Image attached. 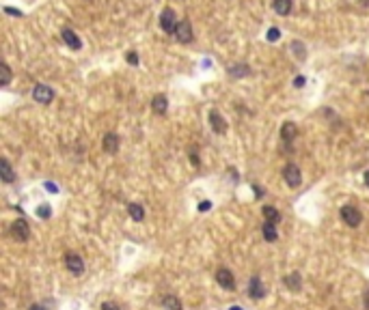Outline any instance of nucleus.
Listing matches in <instances>:
<instances>
[{
  "mask_svg": "<svg viewBox=\"0 0 369 310\" xmlns=\"http://www.w3.org/2000/svg\"><path fill=\"white\" fill-rule=\"evenodd\" d=\"M341 220L350 228H356L358 224L363 222V216H361V211H358L356 207H352V205H343L341 207Z\"/></svg>",
  "mask_w": 369,
  "mask_h": 310,
  "instance_id": "1",
  "label": "nucleus"
},
{
  "mask_svg": "<svg viewBox=\"0 0 369 310\" xmlns=\"http://www.w3.org/2000/svg\"><path fill=\"white\" fill-rule=\"evenodd\" d=\"M283 177H285V183L289 188H298L302 183V174H300V168L296 164H287L283 168Z\"/></svg>",
  "mask_w": 369,
  "mask_h": 310,
  "instance_id": "2",
  "label": "nucleus"
},
{
  "mask_svg": "<svg viewBox=\"0 0 369 310\" xmlns=\"http://www.w3.org/2000/svg\"><path fill=\"white\" fill-rule=\"evenodd\" d=\"M65 267H67L74 276H82L84 274V261L80 258V254H74V252L65 254Z\"/></svg>",
  "mask_w": 369,
  "mask_h": 310,
  "instance_id": "3",
  "label": "nucleus"
},
{
  "mask_svg": "<svg viewBox=\"0 0 369 310\" xmlns=\"http://www.w3.org/2000/svg\"><path fill=\"white\" fill-rule=\"evenodd\" d=\"M177 16H175V11L173 9H164L162 11V16H160V26H162V31L164 33H175V28H177Z\"/></svg>",
  "mask_w": 369,
  "mask_h": 310,
  "instance_id": "4",
  "label": "nucleus"
},
{
  "mask_svg": "<svg viewBox=\"0 0 369 310\" xmlns=\"http://www.w3.org/2000/svg\"><path fill=\"white\" fill-rule=\"evenodd\" d=\"M11 235L18 239L19 243L28 241V237H31V228H28L26 220H16V222L11 224Z\"/></svg>",
  "mask_w": 369,
  "mask_h": 310,
  "instance_id": "5",
  "label": "nucleus"
},
{
  "mask_svg": "<svg viewBox=\"0 0 369 310\" xmlns=\"http://www.w3.org/2000/svg\"><path fill=\"white\" fill-rule=\"evenodd\" d=\"M33 97L37 103H50L54 99V91L48 84H37V86L33 88Z\"/></svg>",
  "mask_w": 369,
  "mask_h": 310,
  "instance_id": "6",
  "label": "nucleus"
},
{
  "mask_svg": "<svg viewBox=\"0 0 369 310\" xmlns=\"http://www.w3.org/2000/svg\"><path fill=\"white\" fill-rule=\"evenodd\" d=\"M216 282L221 284L222 289H227V291H233V289H236V278H233V274L229 272L227 267H221L216 272Z\"/></svg>",
  "mask_w": 369,
  "mask_h": 310,
  "instance_id": "7",
  "label": "nucleus"
},
{
  "mask_svg": "<svg viewBox=\"0 0 369 310\" xmlns=\"http://www.w3.org/2000/svg\"><path fill=\"white\" fill-rule=\"evenodd\" d=\"M248 295H251L253 299H261L263 295H266V284L261 282V278L259 276L251 278V282H248Z\"/></svg>",
  "mask_w": 369,
  "mask_h": 310,
  "instance_id": "8",
  "label": "nucleus"
},
{
  "mask_svg": "<svg viewBox=\"0 0 369 310\" xmlns=\"http://www.w3.org/2000/svg\"><path fill=\"white\" fill-rule=\"evenodd\" d=\"M175 37L179 39L182 43H190L192 41V26H190V22H179L177 24V28H175Z\"/></svg>",
  "mask_w": 369,
  "mask_h": 310,
  "instance_id": "9",
  "label": "nucleus"
},
{
  "mask_svg": "<svg viewBox=\"0 0 369 310\" xmlns=\"http://www.w3.org/2000/svg\"><path fill=\"white\" fill-rule=\"evenodd\" d=\"M102 149L104 151H106L108 155H114L119 151V136L117 134H106V136H104V140H102Z\"/></svg>",
  "mask_w": 369,
  "mask_h": 310,
  "instance_id": "10",
  "label": "nucleus"
},
{
  "mask_svg": "<svg viewBox=\"0 0 369 310\" xmlns=\"http://www.w3.org/2000/svg\"><path fill=\"white\" fill-rule=\"evenodd\" d=\"M209 125H212V129L216 134H225L227 132V123H225V119L221 117L218 110H212V112H209Z\"/></svg>",
  "mask_w": 369,
  "mask_h": 310,
  "instance_id": "11",
  "label": "nucleus"
},
{
  "mask_svg": "<svg viewBox=\"0 0 369 310\" xmlns=\"http://www.w3.org/2000/svg\"><path fill=\"white\" fill-rule=\"evenodd\" d=\"M63 41H65V46H67L69 50H74V52H78V50L82 48V41H80V37H78L74 31H63Z\"/></svg>",
  "mask_w": 369,
  "mask_h": 310,
  "instance_id": "12",
  "label": "nucleus"
},
{
  "mask_svg": "<svg viewBox=\"0 0 369 310\" xmlns=\"http://www.w3.org/2000/svg\"><path fill=\"white\" fill-rule=\"evenodd\" d=\"M0 177H2L4 183H13L16 181V172H13L11 164H9V159H0Z\"/></svg>",
  "mask_w": 369,
  "mask_h": 310,
  "instance_id": "13",
  "label": "nucleus"
},
{
  "mask_svg": "<svg viewBox=\"0 0 369 310\" xmlns=\"http://www.w3.org/2000/svg\"><path fill=\"white\" fill-rule=\"evenodd\" d=\"M261 235H263V239H266L268 243H274L278 239V233H277V224L274 222H263V226H261Z\"/></svg>",
  "mask_w": 369,
  "mask_h": 310,
  "instance_id": "14",
  "label": "nucleus"
},
{
  "mask_svg": "<svg viewBox=\"0 0 369 310\" xmlns=\"http://www.w3.org/2000/svg\"><path fill=\"white\" fill-rule=\"evenodd\" d=\"M296 136H298L296 123H292V121L283 123V127H281V138H283V142H292V140L296 138Z\"/></svg>",
  "mask_w": 369,
  "mask_h": 310,
  "instance_id": "15",
  "label": "nucleus"
},
{
  "mask_svg": "<svg viewBox=\"0 0 369 310\" xmlns=\"http://www.w3.org/2000/svg\"><path fill=\"white\" fill-rule=\"evenodd\" d=\"M285 287L289 289V291H294V293H300L302 291V278H300V274H289V276H285Z\"/></svg>",
  "mask_w": 369,
  "mask_h": 310,
  "instance_id": "16",
  "label": "nucleus"
},
{
  "mask_svg": "<svg viewBox=\"0 0 369 310\" xmlns=\"http://www.w3.org/2000/svg\"><path fill=\"white\" fill-rule=\"evenodd\" d=\"M166 108H168V102H166V97H164V95H156V97L151 99V110L156 114H164V112H166Z\"/></svg>",
  "mask_w": 369,
  "mask_h": 310,
  "instance_id": "17",
  "label": "nucleus"
},
{
  "mask_svg": "<svg viewBox=\"0 0 369 310\" xmlns=\"http://www.w3.org/2000/svg\"><path fill=\"white\" fill-rule=\"evenodd\" d=\"M128 211H129V218H132L134 222H143V220H145V209H143V205H138V203L128 205Z\"/></svg>",
  "mask_w": 369,
  "mask_h": 310,
  "instance_id": "18",
  "label": "nucleus"
},
{
  "mask_svg": "<svg viewBox=\"0 0 369 310\" xmlns=\"http://www.w3.org/2000/svg\"><path fill=\"white\" fill-rule=\"evenodd\" d=\"M162 306H164V310H184L182 302H179V297H175V295H166V297L162 299Z\"/></svg>",
  "mask_w": 369,
  "mask_h": 310,
  "instance_id": "19",
  "label": "nucleus"
},
{
  "mask_svg": "<svg viewBox=\"0 0 369 310\" xmlns=\"http://www.w3.org/2000/svg\"><path fill=\"white\" fill-rule=\"evenodd\" d=\"M274 11L278 16H287L292 11V0H274Z\"/></svg>",
  "mask_w": 369,
  "mask_h": 310,
  "instance_id": "20",
  "label": "nucleus"
},
{
  "mask_svg": "<svg viewBox=\"0 0 369 310\" xmlns=\"http://www.w3.org/2000/svg\"><path fill=\"white\" fill-rule=\"evenodd\" d=\"M263 218H266L268 222H274V224H277L278 220H281V213H278V209H274V207H270V205H266V207H263Z\"/></svg>",
  "mask_w": 369,
  "mask_h": 310,
  "instance_id": "21",
  "label": "nucleus"
},
{
  "mask_svg": "<svg viewBox=\"0 0 369 310\" xmlns=\"http://www.w3.org/2000/svg\"><path fill=\"white\" fill-rule=\"evenodd\" d=\"M292 52L296 54L300 61H305L307 58V48H305V43L302 41H292Z\"/></svg>",
  "mask_w": 369,
  "mask_h": 310,
  "instance_id": "22",
  "label": "nucleus"
},
{
  "mask_svg": "<svg viewBox=\"0 0 369 310\" xmlns=\"http://www.w3.org/2000/svg\"><path fill=\"white\" fill-rule=\"evenodd\" d=\"M9 82H11V69H9L7 63H2V67H0V86H7Z\"/></svg>",
  "mask_w": 369,
  "mask_h": 310,
  "instance_id": "23",
  "label": "nucleus"
},
{
  "mask_svg": "<svg viewBox=\"0 0 369 310\" xmlns=\"http://www.w3.org/2000/svg\"><path fill=\"white\" fill-rule=\"evenodd\" d=\"M229 73H231V76H236V78H240V76H248V67L246 65H233L231 69H229Z\"/></svg>",
  "mask_w": 369,
  "mask_h": 310,
  "instance_id": "24",
  "label": "nucleus"
},
{
  "mask_svg": "<svg viewBox=\"0 0 369 310\" xmlns=\"http://www.w3.org/2000/svg\"><path fill=\"white\" fill-rule=\"evenodd\" d=\"M37 216H39V218H43V220L50 218V216H52V207H50V205H39Z\"/></svg>",
  "mask_w": 369,
  "mask_h": 310,
  "instance_id": "25",
  "label": "nucleus"
},
{
  "mask_svg": "<svg viewBox=\"0 0 369 310\" xmlns=\"http://www.w3.org/2000/svg\"><path fill=\"white\" fill-rule=\"evenodd\" d=\"M278 37H281L278 28H270V31H268V41H278Z\"/></svg>",
  "mask_w": 369,
  "mask_h": 310,
  "instance_id": "26",
  "label": "nucleus"
},
{
  "mask_svg": "<svg viewBox=\"0 0 369 310\" xmlns=\"http://www.w3.org/2000/svg\"><path fill=\"white\" fill-rule=\"evenodd\" d=\"M99 310H121V308H119L117 304H112V302H104V304H102V308H99Z\"/></svg>",
  "mask_w": 369,
  "mask_h": 310,
  "instance_id": "27",
  "label": "nucleus"
},
{
  "mask_svg": "<svg viewBox=\"0 0 369 310\" xmlns=\"http://www.w3.org/2000/svg\"><path fill=\"white\" fill-rule=\"evenodd\" d=\"M128 63L129 65H138V54L136 52H128Z\"/></svg>",
  "mask_w": 369,
  "mask_h": 310,
  "instance_id": "28",
  "label": "nucleus"
},
{
  "mask_svg": "<svg viewBox=\"0 0 369 310\" xmlns=\"http://www.w3.org/2000/svg\"><path fill=\"white\" fill-rule=\"evenodd\" d=\"M4 13H9V16H16V17H22V11H18V9H13V7H4Z\"/></svg>",
  "mask_w": 369,
  "mask_h": 310,
  "instance_id": "29",
  "label": "nucleus"
},
{
  "mask_svg": "<svg viewBox=\"0 0 369 310\" xmlns=\"http://www.w3.org/2000/svg\"><path fill=\"white\" fill-rule=\"evenodd\" d=\"M188 155H190V159H192V164H194V166H199V164H201V162H199V155H197V149H192V151H188Z\"/></svg>",
  "mask_w": 369,
  "mask_h": 310,
  "instance_id": "30",
  "label": "nucleus"
},
{
  "mask_svg": "<svg viewBox=\"0 0 369 310\" xmlns=\"http://www.w3.org/2000/svg\"><path fill=\"white\" fill-rule=\"evenodd\" d=\"M209 209H212V203H209V201H203L201 205H199V211H203V213L209 211Z\"/></svg>",
  "mask_w": 369,
  "mask_h": 310,
  "instance_id": "31",
  "label": "nucleus"
},
{
  "mask_svg": "<svg viewBox=\"0 0 369 310\" xmlns=\"http://www.w3.org/2000/svg\"><path fill=\"white\" fill-rule=\"evenodd\" d=\"M294 86H296V88H302V86H305V78H302V76H296V80H294Z\"/></svg>",
  "mask_w": 369,
  "mask_h": 310,
  "instance_id": "32",
  "label": "nucleus"
},
{
  "mask_svg": "<svg viewBox=\"0 0 369 310\" xmlns=\"http://www.w3.org/2000/svg\"><path fill=\"white\" fill-rule=\"evenodd\" d=\"M46 188H48V192H52V194H56V192H58V188L54 186V183H50V181L46 183Z\"/></svg>",
  "mask_w": 369,
  "mask_h": 310,
  "instance_id": "33",
  "label": "nucleus"
},
{
  "mask_svg": "<svg viewBox=\"0 0 369 310\" xmlns=\"http://www.w3.org/2000/svg\"><path fill=\"white\" fill-rule=\"evenodd\" d=\"M28 310H46V308H43V306H39V304H33V306L28 308Z\"/></svg>",
  "mask_w": 369,
  "mask_h": 310,
  "instance_id": "34",
  "label": "nucleus"
},
{
  "mask_svg": "<svg viewBox=\"0 0 369 310\" xmlns=\"http://www.w3.org/2000/svg\"><path fill=\"white\" fill-rule=\"evenodd\" d=\"M253 189H255V194H257V196H263V189H261V188H257V186H255Z\"/></svg>",
  "mask_w": 369,
  "mask_h": 310,
  "instance_id": "35",
  "label": "nucleus"
},
{
  "mask_svg": "<svg viewBox=\"0 0 369 310\" xmlns=\"http://www.w3.org/2000/svg\"><path fill=\"white\" fill-rule=\"evenodd\" d=\"M365 304H367V310H369V291L365 293Z\"/></svg>",
  "mask_w": 369,
  "mask_h": 310,
  "instance_id": "36",
  "label": "nucleus"
},
{
  "mask_svg": "<svg viewBox=\"0 0 369 310\" xmlns=\"http://www.w3.org/2000/svg\"><path fill=\"white\" fill-rule=\"evenodd\" d=\"M229 310H244V308H242V306H231Z\"/></svg>",
  "mask_w": 369,
  "mask_h": 310,
  "instance_id": "37",
  "label": "nucleus"
},
{
  "mask_svg": "<svg viewBox=\"0 0 369 310\" xmlns=\"http://www.w3.org/2000/svg\"><path fill=\"white\" fill-rule=\"evenodd\" d=\"M365 183H367V186H369V171L365 172Z\"/></svg>",
  "mask_w": 369,
  "mask_h": 310,
  "instance_id": "38",
  "label": "nucleus"
}]
</instances>
